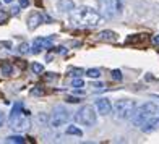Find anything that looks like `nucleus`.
Here are the masks:
<instances>
[{
	"mask_svg": "<svg viewBox=\"0 0 159 144\" xmlns=\"http://www.w3.org/2000/svg\"><path fill=\"white\" fill-rule=\"evenodd\" d=\"M99 7L102 11V16L114 18L122 13V2L120 0H99Z\"/></svg>",
	"mask_w": 159,
	"mask_h": 144,
	"instance_id": "6",
	"label": "nucleus"
},
{
	"mask_svg": "<svg viewBox=\"0 0 159 144\" xmlns=\"http://www.w3.org/2000/svg\"><path fill=\"white\" fill-rule=\"evenodd\" d=\"M18 52L20 54H28V52H30V46H28V44H21L18 47Z\"/></svg>",
	"mask_w": 159,
	"mask_h": 144,
	"instance_id": "24",
	"label": "nucleus"
},
{
	"mask_svg": "<svg viewBox=\"0 0 159 144\" xmlns=\"http://www.w3.org/2000/svg\"><path fill=\"white\" fill-rule=\"evenodd\" d=\"M3 2H5V3H11V2H13V0H3Z\"/></svg>",
	"mask_w": 159,
	"mask_h": 144,
	"instance_id": "31",
	"label": "nucleus"
},
{
	"mask_svg": "<svg viewBox=\"0 0 159 144\" xmlns=\"http://www.w3.org/2000/svg\"><path fill=\"white\" fill-rule=\"evenodd\" d=\"M3 123H5V115H3L2 110H0V128L3 126Z\"/></svg>",
	"mask_w": 159,
	"mask_h": 144,
	"instance_id": "28",
	"label": "nucleus"
},
{
	"mask_svg": "<svg viewBox=\"0 0 159 144\" xmlns=\"http://www.w3.org/2000/svg\"><path fill=\"white\" fill-rule=\"evenodd\" d=\"M11 71H13V68H11L10 63H3V65H2V73H3V75L8 76V75H11Z\"/></svg>",
	"mask_w": 159,
	"mask_h": 144,
	"instance_id": "19",
	"label": "nucleus"
},
{
	"mask_svg": "<svg viewBox=\"0 0 159 144\" xmlns=\"http://www.w3.org/2000/svg\"><path fill=\"white\" fill-rule=\"evenodd\" d=\"M18 5H20V8H26L30 5V0H18Z\"/></svg>",
	"mask_w": 159,
	"mask_h": 144,
	"instance_id": "26",
	"label": "nucleus"
},
{
	"mask_svg": "<svg viewBox=\"0 0 159 144\" xmlns=\"http://www.w3.org/2000/svg\"><path fill=\"white\" fill-rule=\"evenodd\" d=\"M73 8H75L73 0H59L57 2V10L60 13H70Z\"/></svg>",
	"mask_w": 159,
	"mask_h": 144,
	"instance_id": "12",
	"label": "nucleus"
},
{
	"mask_svg": "<svg viewBox=\"0 0 159 144\" xmlns=\"http://www.w3.org/2000/svg\"><path fill=\"white\" fill-rule=\"evenodd\" d=\"M159 109H157V105L154 102H144L143 105L140 107H136V109L133 110L132 113V123L135 126H141L146 120H149L151 117H154V115H157Z\"/></svg>",
	"mask_w": 159,
	"mask_h": 144,
	"instance_id": "3",
	"label": "nucleus"
},
{
	"mask_svg": "<svg viewBox=\"0 0 159 144\" xmlns=\"http://www.w3.org/2000/svg\"><path fill=\"white\" fill-rule=\"evenodd\" d=\"M26 139L23 138V136H8V138H7V142H15V144H23Z\"/></svg>",
	"mask_w": 159,
	"mask_h": 144,
	"instance_id": "15",
	"label": "nucleus"
},
{
	"mask_svg": "<svg viewBox=\"0 0 159 144\" xmlns=\"http://www.w3.org/2000/svg\"><path fill=\"white\" fill-rule=\"evenodd\" d=\"M30 112L23 110V105L21 104H16L13 107V110L10 113V126L15 129V131H28L31 126L30 123Z\"/></svg>",
	"mask_w": 159,
	"mask_h": 144,
	"instance_id": "2",
	"label": "nucleus"
},
{
	"mask_svg": "<svg viewBox=\"0 0 159 144\" xmlns=\"http://www.w3.org/2000/svg\"><path fill=\"white\" fill-rule=\"evenodd\" d=\"M71 86H73V88H80V89H81L83 86H84V81L81 80V76H80V78H75V80L71 81Z\"/></svg>",
	"mask_w": 159,
	"mask_h": 144,
	"instance_id": "18",
	"label": "nucleus"
},
{
	"mask_svg": "<svg viewBox=\"0 0 159 144\" xmlns=\"http://www.w3.org/2000/svg\"><path fill=\"white\" fill-rule=\"evenodd\" d=\"M68 75H70V76H73V78H80V76L83 75V70H81V68H73Z\"/></svg>",
	"mask_w": 159,
	"mask_h": 144,
	"instance_id": "21",
	"label": "nucleus"
},
{
	"mask_svg": "<svg viewBox=\"0 0 159 144\" xmlns=\"http://www.w3.org/2000/svg\"><path fill=\"white\" fill-rule=\"evenodd\" d=\"M31 94H34V96H42V94H44V89H42L41 86H36V88L31 91Z\"/></svg>",
	"mask_w": 159,
	"mask_h": 144,
	"instance_id": "23",
	"label": "nucleus"
},
{
	"mask_svg": "<svg viewBox=\"0 0 159 144\" xmlns=\"http://www.w3.org/2000/svg\"><path fill=\"white\" fill-rule=\"evenodd\" d=\"M86 76H89L91 80H93V78L96 80V78H99V76H101V71H99L98 68H91V70L86 71Z\"/></svg>",
	"mask_w": 159,
	"mask_h": 144,
	"instance_id": "16",
	"label": "nucleus"
},
{
	"mask_svg": "<svg viewBox=\"0 0 159 144\" xmlns=\"http://www.w3.org/2000/svg\"><path fill=\"white\" fill-rule=\"evenodd\" d=\"M31 68H33L34 73H38V75H41L42 71H44V67H42L41 63H33V65H31Z\"/></svg>",
	"mask_w": 159,
	"mask_h": 144,
	"instance_id": "20",
	"label": "nucleus"
},
{
	"mask_svg": "<svg viewBox=\"0 0 159 144\" xmlns=\"http://www.w3.org/2000/svg\"><path fill=\"white\" fill-rule=\"evenodd\" d=\"M153 44H156V46H159V34H156V36H153Z\"/></svg>",
	"mask_w": 159,
	"mask_h": 144,
	"instance_id": "29",
	"label": "nucleus"
},
{
	"mask_svg": "<svg viewBox=\"0 0 159 144\" xmlns=\"http://www.w3.org/2000/svg\"><path fill=\"white\" fill-rule=\"evenodd\" d=\"M67 102H70V104H78V102H81L78 97H67Z\"/></svg>",
	"mask_w": 159,
	"mask_h": 144,
	"instance_id": "27",
	"label": "nucleus"
},
{
	"mask_svg": "<svg viewBox=\"0 0 159 144\" xmlns=\"http://www.w3.org/2000/svg\"><path fill=\"white\" fill-rule=\"evenodd\" d=\"M96 110L99 115H104V117H107V115L112 113V104L109 99H98L96 100Z\"/></svg>",
	"mask_w": 159,
	"mask_h": 144,
	"instance_id": "10",
	"label": "nucleus"
},
{
	"mask_svg": "<svg viewBox=\"0 0 159 144\" xmlns=\"http://www.w3.org/2000/svg\"><path fill=\"white\" fill-rule=\"evenodd\" d=\"M10 18V13L5 11V10H0V24H5Z\"/></svg>",
	"mask_w": 159,
	"mask_h": 144,
	"instance_id": "17",
	"label": "nucleus"
},
{
	"mask_svg": "<svg viewBox=\"0 0 159 144\" xmlns=\"http://www.w3.org/2000/svg\"><path fill=\"white\" fill-rule=\"evenodd\" d=\"M99 39L101 41H107V42H115L117 41V34L114 31H101L99 33Z\"/></svg>",
	"mask_w": 159,
	"mask_h": 144,
	"instance_id": "13",
	"label": "nucleus"
},
{
	"mask_svg": "<svg viewBox=\"0 0 159 144\" xmlns=\"http://www.w3.org/2000/svg\"><path fill=\"white\" fill-rule=\"evenodd\" d=\"M70 120V112L65 109V107L59 105V107H55L52 115H50V126H54V128H60L63 126L67 121Z\"/></svg>",
	"mask_w": 159,
	"mask_h": 144,
	"instance_id": "7",
	"label": "nucleus"
},
{
	"mask_svg": "<svg viewBox=\"0 0 159 144\" xmlns=\"http://www.w3.org/2000/svg\"><path fill=\"white\" fill-rule=\"evenodd\" d=\"M70 21L76 26H83V28H93L99 24L101 21V13L93 10L91 7H78L73 8L70 13Z\"/></svg>",
	"mask_w": 159,
	"mask_h": 144,
	"instance_id": "1",
	"label": "nucleus"
},
{
	"mask_svg": "<svg viewBox=\"0 0 159 144\" xmlns=\"http://www.w3.org/2000/svg\"><path fill=\"white\" fill-rule=\"evenodd\" d=\"M112 80L122 81V71H120V70H114V71H112Z\"/></svg>",
	"mask_w": 159,
	"mask_h": 144,
	"instance_id": "22",
	"label": "nucleus"
},
{
	"mask_svg": "<svg viewBox=\"0 0 159 144\" xmlns=\"http://www.w3.org/2000/svg\"><path fill=\"white\" fill-rule=\"evenodd\" d=\"M11 10H13V11H11L13 15H18V11H20V5H18V7H15V8H11Z\"/></svg>",
	"mask_w": 159,
	"mask_h": 144,
	"instance_id": "30",
	"label": "nucleus"
},
{
	"mask_svg": "<svg viewBox=\"0 0 159 144\" xmlns=\"http://www.w3.org/2000/svg\"><path fill=\"white\" fill-rule=\"evenodd\" d=\"M91 88L94 89V91H102V89H104V86L101 84V83H93V84H91Z\"/></svg>",
	"mask_w": 159,
	"mask_h": 144,
	"instance_id": "25",
	"label": "nucleus"
},
{
	"mask_svg": "<svg viewBox=\"0 0 159 144\" xmlns=\"http://www.w3.org/2000/svg\"><path fill=\"white\" fill-rule=\"evenodd\" d=\"M44 20L46 21H50V18L49 16H44L42 13H39V11H34V13H31L30 15V18H28V28L33 31V29H36L41 23H44Z\"/></svg>",
	"mask_w": 159,
	"mask_h": 144,
	"instance_id": "9",
	"label": "nucleus"
},
{
	"mask_svg": "<svg viewBox=\"0 0 159 144\" xmlns=\"http://www.w3.org/2000/svg\"><path fill=\"white\" fill-rule=\"evenodd\" d=\"M75 120L83 126H93L98 120V113L91 105H83L76 113H75Z\"/></svg>",
	"mask_w": 159,
	"mask_h": 144,
	"instance_id": "5",
	"label": "nucleus"
},
{
	"mask_svg": "<svg viewBox=\"0 0 159 144\" xmlns=\"http://www.w3.org/2000/svg\"><path fill=\"white\" fill-rule=\"evenodd\" d=\"M67 134H73V136H78L80 138V136H83V131L78 126H68L67 128Z\"/></svg>",
	"mask_w": 159,
	"mask_h": 144,
	"instance_id": "14",
	"label": "nucleus"
},
{
	"mask_svg": "<svg viewBox=\"0 0 159 144\" xmlns=\"http://www.w3.org/2000/svg\"><path fill=\"white\" fill-rule=\"evenodd\" d=\"M52 44H54L52 37H38V39H34V42H33V50L31 52L33 54H39L41 50H44V49H50Z\"/></svg>",
	"mask_w": 159,
	"mask_h": 144,
	"instance_id": "8",
	"label": "nucleus"
},
{
	"mask_svg": "<svg viewBox=\"0 0 159 144\" xmlns=\"http://www.w3.org/2000/svg\"><path fill=\"white\" fill-rule=\"evenodd\" d=\"M156 129H159V113L154 115V117H151L149 120H146L141 125L143 133H153V131H156Z\"/></svg>",
	"mask_w": 159,
	"mask_h": 144,
	"instance_id": "11",
	"label": "nucleus"
},
{
	"mask_svg": "<svg viewBox=\"0 0 159 144\" xmlns=\"http://www.w3.org/2000/svg\"><path fill=\"white\" fill-rule=\"evenodd\" d=\"M136 109V102L135 100H130V99H122L117 100L114 105V112H115V118H120V120H127L132 117L133 110Z\"/></svg>",
	"mask_w": 159,
	"mask_h": 144,
	"instance_id": "4",
	"label": "nucleus"
}]
</instances>
